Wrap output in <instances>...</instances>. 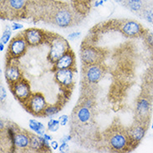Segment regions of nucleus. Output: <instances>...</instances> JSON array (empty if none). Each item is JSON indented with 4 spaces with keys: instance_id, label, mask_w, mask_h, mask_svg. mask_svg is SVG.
<instances>
[{
    "instance_id": "f257e3e1",
    "label": "nucleus",
    "mask_w": 153,
    "mask_h": 153,
    "mask_svg": "<svg viewBox=\"0 0 153 153\" xmlns=\"http://www.w3.org/2000/svg\"><path fill=\"white\" fill-rule=\"evenodd\" d=\"M42 10L50 23L59 28H68L75 22V13L66 4L45 3Z\"/></svg>"
},
{
    "instance_id": "f03ea898",
    "label": "nucleus",
    "mask_w": 153,
    "mask_h": 153,
    "mask_svg": "<svg viewBox=\"0 0 153 153\" xmlns=\"http://www.w3.org/2000/svg\"><path fill=\"white\" fill-rule=\"evenodd\" d=\"M105 140L110 149L117 152L128 151L132 146L127 131L118 125L113 126L106 131Z\"/></svg>"
},
{
    "instance_id": "7ed1b4c3",
    "label": "nucleus",
    "mask_w": 153,
    "mask_h": 153,
    "mask_svg": "<svg viewBox=\"0 0 153 153\" xmlns=\"http://www.w3.org/2000/svg\"><path fill=\"white\" fill-rule=\"evenodd\" d=\"M50 45V50L48 53V59L53 65L59 59L65 54L71 47L69 42L65 38L57 35L55 33H50L48 42Z\"/></svg>"
},
{
    "instance_id": "20e7f679",
    "label": "nucleus",
    "mask_w": 153,
    "mask_h": 153,
    "mask_svg": "<svg viewBox=\"0 0 153 153\" xmlns=\"http://www.w3.org/2000/svg\"><path fill=\"white\" fill-rule=\"evenodd\" d=\"M23 105L25 110L33 116H42L48 104L45 95L39 92H35L31 95L29 99Z\"/></svg>"
},
{
    "instance_id": "39448f33",
    "label": "nucleus",
    "mask_w": 153,
    "mask_h": 153,
    "mask_svg": "<svg viewBox=\"0 0 153 153\" xmlns=\"http://www.w3.org/2000/svg\"><path fill=\"white\" fill-rule=\"evenodd\" d=\"M9 88L15 99L18 100L22 105H24L33 94L29 81L25 77L10 85Z\"/></svg>"
},
{
    "instance_id": "423d86ee",
    "label": "nucleus",
    "mask_w": 153,
    "mask_h": 153,
    "mask_svg": "<svg viewBox=\"0 0 153 153\" xmlns=\"http://www.w3.org/2000/svg\"><path fill=\"white\" fill-rule=\"evenodd\" d=\"M28 46L22 33L12 38L8 46V59L11 60L22 57L27 51Z\"/></svg>"
},
{
    "instance_id": "0eeeda50",
    "label": "nucleus",
    "mask_w": 153,
    "mask_h": 153,
    "mask_svg": "<svg viewBox=\"0 0 153 153\" xmlns=\"http://www.w3.org/2000/svg\"><path fill=\"white\" fill-rule=\"evenodd\" d=\"M80 59L83 65L101 64L103 60V52L94 46L85 45L81 47Z\"/></svg>"
},
{
    "instance_id": "6e6552de",
    "label": "nucleus",
    "mask_w": 153,
    "mask_h": 153,
    "mask_svg": "<svg viewBox=\"0 0 153 153\" xmlns=\"http://www.w3.org/2000/svg\"><path fill=\"white\" fill-rule=\"evenodd\" d=\"M104 72V67L101 64L83 65L84 81L89 85H96L103 77Z\"/></svg>"
},
{
    "instance_id": "1a4fd4ad",
    "label": "nucleus",
    "mask_w": 153,
    "mask_h": 153,
    "mask_svg": "<svg viewBox=\"0 0 153 153\" xmlns=\"http://www.w3.org/2000/svg\"><path fill=\"white\" fill-rule=\"evenodd\" d=\"M54 79L59 86L64 90L71 91L75 85V73L74 69H61L54 71Z\"/></svg>"
},
{
    "instance_id": "9d476101",
    "label": "nucleus",
    "mask_w": 153,
    "mask_h": 153,
    "mask_svg": "<svg viewBox=\"0 0 153 153\" xmlns=\"http://www.w3.org/2000/svg\"><path fill=\"white\" fill-rule=\"evenodd\" d=\"M119 30L123 35L129 38L140 37L146 33L143 26L137 21L125 19L119 24Z\"/></svg>"
},
{
    "instance_id": "9b49d317",
    "label": "nucleus",
    "mask_w": 153,
    "mask_h": 153,
    "mask_svg": "<svg viewBox=\"0 0 153 153\" xmlns=\"http://www.w3.org/2000/svg\"><path fill=\"white\" fill-rule=\"evenodd\" d=\"M49 33H50L41 29L32 28L25 29L22 34L27 42L28 45L30 47H36L48 41Z\"/></svg>"
},
{
    "instance_id": "f8f14e48",
    "label": "nucleus",
    "mask_w": 153,
    "mask_h": 153,
    "mask_svg": "<svg viewBox=\"0 0 153 153\" xmlns=\"http://www.w3.org/2000/svg\"><path fill=\"white\" fill-rule=\"evenodd\" d=\"M152 111V101L146 96H141L137 100L136 105V119L137 120L149 123Z\"/></svg>"
},
{
    "instance_id": "ddd939ff",
    "label": "nucleus",
    "mask_w": 153,
    "mask_h": 153,
    "mask_svg": "<svg viewBox=\"0 0 153 153\" xmlns=\"http://www.w3.org/2000/svg\"><path fill=\"white\" fill-rule=\"evenodd\" d=\"M147 125L148 123L136 120V122L128 130H126L133 147L138 145L143 139V137H145L146 130H147Z\"/></svg>"
},
{
    "instance_id": "4468645a",
    "label": "nucleus",
    "mask_w": 153,
    "mask_h": 153,
    "mask_svg": "<svg viewBox=\"0 0 153 153\" xmlns=\"http://www.w3.org/2000/svg\"><path fill=\"white\" fill-rule=\"evenodd\" d=\"M1 4L8 16L15 18L26 10L27 0H4Z\"/></svg>"
},
{
    "instance_id": "2eb2a0df",
    "label": "nucleus",
    "mask_w": 153,
    "mask_h": 153,
    "mask_svg": "<svg viewBox=\"0 0 153 153\" xmlns=\"http://www.w3.org/2000/svg\"><path fill=\"white\" fill-rule=\"evenodd\" d=\"M30 145V134L25 130H19L13 138L12 152L27 151Z\"/></svg>"
},
{
    "instance_id": "dca6fc26",
    "label": "nucleus",
    "mask_w": 153,
    "mask_h": 153,
    "mask_svg": "<svg viewBox=\"0 0 153 153\" xmlns=\"http://www.w3.org/2000/svg\"><path fill=\"white\" fill-rule=\"evenodd\" d=\"M13 60L11 59L9 62L7 63L5 71H4V76L8 82V85H12L13 83L17 82L22 78H24L23 73L21 71L19 66L17 65L16 63L13 62Z\"/></svg>"
},
{
    "instance_id": "f3484780",
    "label": "nucleus",
    "mask_w": 153,
    "mask_h": 153,
    "mask_svg": "<svg viewBox=\"0 0 153 153\" xmlns=\"http://www.w3.org/2000/svg\"><path fill=\"white\" fill-rule=\"evenodd\" d=\"M75 53L69 50L65 54H63L56 62L53 64V71L61 69H74L75 70Z\"/></svg>"
},
{
    "instance_id": "a211bd4d",
    "label": "nucleus",
    "mask_w": 153,
    "mask_h": 153,
    "mask_svg": "<svg viewBox=\"0 0 153 153\" xmlns=\"http://www.w3.org/2000/svg\"><path fill=\"white\" fill-rule=\"evenodd\" d=\"M74 117L76 121L81 125H86L92 118L91 109L79 104L74 111Z\"/></svg>"
},
{
    "instance_id": "6ab92c4d",
    "label": "nucleus",
    "mask_w": 153,
    "mask_h": 153,
    "mask_svg": "<svg viewBox=\"0 0 153 153\" xmlns=\"http://www.w3.org/2000/svg\"><path fill=\"white\" fill-rule=\"evenodd\" d=\"M30 134V145H29V149L36 152H45V146L42 141L41 136L35 134Z\"/></svg>"
},
{
    "instance_id": "aec40b11",
    "label": "nucleus",
    "mask_w": 153,
    "mask_h": 153,
    "mask_svg": "<svg viewBox=\"0 0 153 153\" xmlns=\"http://www.w3.org/2000/svg\"><path fill=\"white\" fill-rule=\"evenodd\" d=\"M125 5L132 13L140 14L147 4L145 0H126Z\"/></svg>"
},
{
    "instance_id": "412c9836",
    "label": "nucleus",
    "mask_w": 153,
    "mask_h": 153,
    "mask_svg": "<svg viewBox=\"0 0 153 153\" xmlns=\"http://www.w3.org/2000/svg\"><path fill=\"white\" fill-rule=\"evenodd\" d=\"M29 126L30 130L34 131L37 135L43 136L45 133V126L40 121L35 119H30L29 121Z\"/></svg>"
},
{
    "instance_id": "4be33fe9",
    "label": "nucleus",
    "mask_w": 153,
    "mask_h": 153,
    "mask_svg": "<svg viewBox=\"0 0 153 153\" xmlns=\"http://www.w3.org/2000/svg\"><path fill=\"white\" fill-rule=\"evenodd\" d=\"M61 110V106L59 104L54 105H48L43 113V117H52V116L58 115Z\"/></svg>"
},
{
    "instance_id": "5701e85b",
    "label": "nucleus",
    "mask_w": 153,
    "mask_h": 153,
    "mask_svg": "<svg viewBox=\"0 0 153 153\" xmlns=\"http://www.w3.org/2000/svg\"><path fill=\"white\" fill-rule=\"evenodd\" d=\"M140 14L142 16V18L145 19L146 21L153 25V5L151 7L146 5Z\"/></svg>"
},
{
    "instance_id": "b1692460",
    "label": "nucleus",
    "mask_w": 153,
    "mask_h": 153,
    "mask_svg": "<svg viewBox=\"0 0 153 153\" xmlns=\"http://www.w3.org/2000/svg\"><path fill=\"white\" fill-rule=\"evenodd\" d=\"M12 28L7 26L3 31V33L1 35V43L4 45H7L8 42L11 40V36H12Z\"/></svg>"
},
{
    "instance_id": "393cba45",
    "label": "nucleus",
    "mask_w": 153,
    "mask_h": 153,
    "mask_svg": "<svg viewBox=\"0 0 153 153\" xmlns=\"http://www.w3.org/2000/svg\"><path fill=\"white\" fill-rule=\"evenodd\" d=\"M60 126L59 120L55 119H50V120L47 123V129L50 132H56Z\"/></svg>"
},
{
    "instance_id": "a878e982",
    "label": "nucleus",
    "mask_w": 153,
    "mask_h": 153,
    "mask_svg": "<svg viewBox=\"0 0 153 153\" xmlns=\"http://www.w3.org/2000/svg\"><path fill=\"white\" fill-rule=\"evenodd\" d=\"M145 37V41L146 43L150 46V47H153V33L148 32V31H146V33L143 35Z\"/></svg>"
},
{
    "instance_id": "bb28decb",
    "label": "nucleus",
    "mask_w": 153,
    "mask_h": 153,
    "mask_svg": "<svg viewBox=\"0 0 153 153\" xmlns=\"http://www.w3.org/2000/svg\"><path fill=\"white\" fill-rule=\"evenodd\" d=\"M6 98H7V91H6L5 87L3 85H1V87H0V102L2 105L4 104Z\"/></svg>"
},
{
    "instance_id": "cd10ccee",
    "label": "nucleus",
    "mask_w": 153,
    "mask_h": 153,
    "mask_svg": "<svg viewBox=\"0 0 153 153\" xmlns=\"http://www.w3.org/2000/svg\"><path fill=\"white\" fill-rule=\"evenodd\" d=\"M80 35H81V33L79 32V31H74V32H71L68 34V39L69 40H71V41H74L75 39H77L79 38L80 37Z\"/></svg>"
},
{
    "instance_id": "c85d7f7f",
    "label": "nucleus",
    "mask_w": 153,
    "mask_h": 153,
    "mask_svg": "<svg viewBox=\"0 0 153 153\" xmlns=\"http://www.w3.org/2000/svg\"><path fill=\"white\" fill-rule=\"evenodd\" d=\"M69 148H70V146L68 144V142H61L59 147V152L65 153L69 151Z\"/></svg>"
},
{
    "instance_id": "c756f323",
    "label": "nucleus",
    "mask_w": 153,
    "mask_h": 153,
    "mask_svg": "<svg viewBox=\"0 0 153 153\" xmlns=\"http://www.w3.org/2000/svg\"><path fill=\"white\" fill-rule=\"evenodd\" d=\"M59 123H60V126H65L68 122H69V116L67 115H62L59 117Z\"/></svg>"
},
{
    "instance_id": "7c9ffc66",
    "label": "nucleus",
    "mask_w": 153,
    "mask_h": 153,
    "mask_svg": "<svg viewBox=\"0 0 153 153\" xmlns=\"http://www.w3.org/2000/svg\"><path fill=\"white\" fill-rule=\"evenodd\" d=\"M94 104L95 103H94L93 100L89 97V98H86V99L85 100L81 105H85V106H86L88 108H90V109H92V107L94 106Z\"/></svg>"
},
{
    "instance_id": "2f4dec72",
    "label": "nucleus",
    "mask_w": 153,
    "mask_h": 153,
    "mask_svg": "<svg viewBox=\"0 0 153 153\" xmlns=\"http://www.w3.org/2000/svg\"><path fill=\"white\" fill-rule=\"evenodd\" d=\"M72 140V136L71 135H65L64 137H62L60 138V140H59V142L61 143V142H70V141Z\"/></svg>"
},
{
    "instance_id": "473e14b6",
    "label": "nucleus",
    "mask_w": 153,
    "mask_h": 153,
    "mask_svg": "<svg viewBox=\"0 0 153 153\" xmlns=\"http://www.w3.org/2000/svg\"><path fill=\"white\" fill-rule=\"evenodd\" d=\"M59 145H60V143H59V141H50V146H51L52 150H54V151L58 150L59 147Z\"/></svg>"
},
{
    "instance_id": "72a5a7b5",
    "label": "nucleus",
    "mask_w": 153,
    "mask_h": 153,
    "mask_svg": "<svg viewBox=\"0 0 153 153\" xmlns=\"http://www.w3.org/2000/svg\"><path fill=\"white\" fill-rule=\"evenodd\" d=\"M11 28H12L13 30L16 31V30H20V29H24V26H23V25L18 24V23H13L11 25Z\"/></svg>"
},
{
    "instance_id": "f704fd0d",
    "label": "nucleus",
    "mask_w": 153,
    "mask_h": 153,
    "mask_svg": "<svg viewBox=\"0 0 153 153\" xmlns=\"http://www.w3.org/2000/svg\"><path fill=\"white\" fill-rule=\"evenodd\" d=\"M6 126H7V125L5 124L4 120H0V130H1V131H2V132L4 131V130H5V128H6Z\"/></svg>"
},
{
    "instance_id": "c9c22d12",
    "label": "nucleus",
    "mask_w": 153,
    "mask_h": 153,
    "mask_svg": "<svg viewBox=\"0 0 153 153\" xmlns=\"http://www.w3.org/2000/svg\"><path fill=\"white\" fill-rule=\"evenodd\" d=\"M43 137L45 138L46 140H48V141H53V137H52V136H50V135H49V134H47V133H45L44 135H43Z\"/></svg>"
},
{
    "instance_id": "e433bc0d",
    "label": "nucleus",
    "mask_w": 153,
    "mask_h": 153,
    "mask_svg": "<svg viewBox=\"0 0 153 153\" xmlns=\"http://www.w3.org/2000/svg\"><path fill=\"white\" fill-rule=\"evenodd\" d=\"M4 45H5L4 44H3V43H1V42H0V51H1V52H3V51H4Z\"/></svg>"
},
{
    "instance_id": "4c0bfd02",
    "label": "nucleus",
    "mask_w": 153,
    "mask_h": 153,
    "mask_svg": "<svg viewBox=\"0 0 153 153\" xmlns=\"http://www.w3.org/2000/svg\"><path fill=\"white\" fill-rule=\"evenodd\" d=\"M116 2H117V3H119V4H125V3H126V0H115Z\"/></svg>"
},
{
    "instance_id": "58836bf2",
    "label": "nucleus",
    "mask_w": 153,
    "mask_h": 153,
    "mask_svg": "<svg viewBox=\"0 0 153 153\" xmlns=\"http://www.w3.org/2000/svg\"><path fill=\"white\" fill-rule=\"evenodd\" d=\"M82 1H85V2H91V0H82Z\"/></svg>"
},
{
    "instance_id": "ea45409f",
    "label": "nucleus",
    "mask_w": 153,
    "mask_h": 153,
    "mask_svg": "<svg viewBox=\"0 0 153 153\" xmlns=\"http://www.w3.org/2000/svg\"><path fill=\"white\" fill-rule=\"evenodd\" d=\"M152 129H153V116H152Z\"/></svg>"
},
{
    "instance_id": "a19ab883",
    "label": "nucleus",
    "mask_w": 153,
    "mask_h": 153,
    "mask_svg": "<svg viewBox=\"0 0 153 153\" xmlns=\"http://www.w3.org/2000/svg\"><path fill=\"white\" fill-rule=\"evenodd\" d=\"M104 2H106V1H108V0H103Z\"/></svg>"
}]
</instances>
